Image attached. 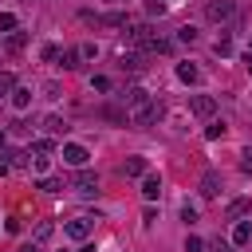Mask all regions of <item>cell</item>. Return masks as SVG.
Wrapping results in <instances>:
<instances>
[{"instance_id": "cell-9", "label": "cell", "mask_w": 252, "mask_h": 252, "mask_svg": "<svg viewBox=\"0 0 252 252\" xmlns=\"http://www.w3.org/2000/svg\"><path fill=\"white\" fill-rule=\"evenodd\" d=\"M75 185H79L83 193H94V189H98V177H94L91 169H79V177H75Z\"/></svg>"}, {"instance_id": "cell-26", "label": "cell", "mask_w": 252, "mask_h": 252, "mask_svg": "<svg viewBox=\"0 0 252 252\" xmlns=\"http://www.w3.org/2000/svg\"><path fill=\"white\" fill-rule=\"evenodd\" d=\"M205 248H209V252H232V244H228V240H220V236H217V240H209Z\"/></svg>"}, {"instance_id": "cell-18", "label": "cell", "mask_w": 252, "mask_h": 252, "mask_svg": "<svg viewBox=\"0 0 252 252\" xmlns=\"http://www.w3.org/2000/svg\"><path fill=\"white\" fill-rule=\"evenodd\" d=\"M205 138H209V142L224 138V122H209V126H205Z\"/></svg>"}, {"instance_id": "cell-29", "label": "cell", "mask_w": 252, "mask_h": 252, "mask_svg": "<svg viewBox=\"0 0 252 252\" xmlns=\"http://www.w3.org/2000/svg\"><path fill=\"white\" fill-rule=\"evenodd\" d=\"M39 55H43L47 63H55V59H59V47H55V43H43V51H39Z\"/></svg>"}, {"instance_id": "cell-25", "label": "cell", "mask_w": 252, "mask_h": 252, "mask_svg": "<svg viewBox=\"0 0 252 252\" xmlns=\"http://www.w3.org/2000/svg\"><path fill=\"white\" fill-rule=\"evenodd\" d=\"M185 252H205V240L201 236H185Z\"/></svg>"}, {"instance_id": "cell-33", "label": "cell", "mask_w": 252, "mask_h": 252, "mask_svg": "<svg viewBox=\"0 0 252 252\" xmlns=\"http://www.w3.org/2000/svg\"><path fill=\"white\" fill-rule=\"evenodd\" d=\"M240 169H244V173H252V146L240 154Z\"/></svg>"}, {"instance_id": "cell-32", "label": "cell", "mask_w": 252, "mask_h": 252, "mask_svg": "<svg viewBox=\"0 0 252 252\" xmlns=\"http://www.w3.org/2000/svg\"><path fill=\"white\" fill-rule=\"evenodd\" d=\"M181 220L193 224V220H197V209H193V205H181Z\"/></svg>"}, {"instance_id": "cell-21", "label": "cell", "mask_w": 252, "mask_h": 252, "mask_svg": "<svg viewBox=\"0 0 252 252\" xmlns=\"http://www.w3.org/2000/svg\"><path fill=\"white\" fill-rule=\"evenodd\" d=\"M12 91H16V75L0 71V94H12Z\"/></svg>"}, {"instance_id": "cell-4", "label": "cell", "mask_w": 252, "mask_h": 252, "mask_svg": "<svg viewBox=\"0 0 252 252\" xmlns=\"http://www.w3.org/2000/svg\"><path fill=\"white\" fill-rule=\"evenodd\" d=\"M189 110H193L197 118H213V110H217V98H213V94H193V98H189Z\"/></svg>"}, {"instance_id": "cell-15", "label": "cell", "mask_w": 252, "mask_h": 252, "mask_svg": "<svg viewBox=\"0 0 252 252\" xmlns=\"http://www.w3.org/2000/svg\"><path fill=\"white\" fill-rule=\"evenodd\" d=\"M28 102H32V91H28V87H16V91H12V106H16V110H28Z\"/></svg>"}, {"instance_id": "cell-3", "label": "cell", "mask_w": 252, "mask_h": 252, "mask_svg": "<svg viewBox=\"0 0 252 252\" xmlns=\"http://www.w3.org/2000/svg\"><path fill=\"white\" fill-rule=\"evenodd\" d=\"M63 161H67V165H75V169H87L91 154H87V146H79V142H67V146H63Z\"/></svg>"}, {"instance_id": "cell-13", "label": "cell", "mask_w": 252, "mask_h": 252, "mask_svg": "<svg viewBox=\"0 0 252 252\" xmlns=\"http://www.w3.org/2000/svg\"><path fill=\"white\" fill-rule=\"evenodd\" d=\"M252 240V224L248 220H236V228H232V244H248Z\"/></svg>"}, {"instance_id": "cell-23", "label": "cell", "mask_w": 252, "mask_h": 252, "mask_svg": "<svg viewBox=\"0 0 252 252\" xmlns=\"http://www.w3.org/2000/svg\"><path fill=\"white\" fill-rule=\"evenodd\" d=\"M39 189H43V193H59V189H63V181H59V177H43V181H39Z\"/></svg>"}, {"instance_id": "cell-7", "label": "cell", "mask_w": 252, "mask_h": 252, "mask_svg": "<svg viewBox=\"0 0 252 252\" xmlns=\"http://www.w3.org/2000/svg\"><path fill=\"white\" fill-rule=\"evenodd\" d=\"M248 209H252V201H248V197H236V201H228V209H224V217H228V220H240V217H244Z\"/></svg>"}, {"instance_id": "cell-36", "label": "cell", "mask_w": 252, "mask_h": 252, "mask_svg": "<svg viewBox=\"0 0 252 252\" xmlns=\"http://www.w3.org/2000/svg\"><path fill=\"white\" fill-rule=\"evenodd\" d=\"M79 252H98V248H94V244H87V240H83V248H79Z\"/></svg>"}, {"instance_id": "cell-5", "label": "cell", "mask_w": 252, "mask_h": 252, "mask_svg": "<svg viewBox=\"0 0 252 252\" xmlns=\"http://www.w3.org/2000/svg\"><path fill=\"white\" fill-rule=\"evenodd\" d=\"M63 232H67L71 240H87V236H91V217H75V220H67Z\"/></svg>"}, {"instance_id": "cell-28", "label": "cell", "mask_w": 252, "mask_h": 252, "mask_svg": "<svg viewBox=\"0 0 252 252\" xmlns=\"http://www.w3.org/2000/svg\"><path fill=\"white\" fill-rule=\"evenodd\" d=\"M213 51L224 59V55H232V43H228V39H217V43H213Z\"/></svg>"}, {"instance_id": "cell-37", "label": "cell", "mask_w": 252, "mask_h": 252, "mask_svg": "<svg viewBox=\"0 0 252 252\" xmlns=\"http://www.w3.org/2000/svg\"><path fill=\"white\" fill-rule=\"evenodd\" d=\"M244 67H248V71H252V55H244Z\"/></svg>"}, {"instance_id": "cell-38", "label": "cell", "mask_w": 252, "mask_h": 252, "mask_svg": "<svg viewBox=\"0 0 252 252\" xmlns=\"http://www.w3.org/2000/svg\"><path fill=\"white\" fill-rule=\"evenodd\" d=\"M0 146H4V130H0Z\"/></svg>"}, {"instance_id": "cell-1", "label": "cell", "mask_w": 252, "mask_h": 252, "mask_svg": "<svg viewBox=\"0 0 252 252\" xmlns=\"http://www.w3.org/2000/svg\"><path fill=\"white\" fill-rule=\"evenodd\" d=\"M158 118H161V102H154V98H146L142 106L130 110V122H134V126H154Z\"/></svg>"}, {"instance_id": "cell-11", "label": "cell", "mask_w": 252, "mask_h": 252, "mask_svg": "<svg viewBox=\"0 0 252 252\" xmlns=\"http://www.w3.org/2000/svg\"><path fill=\"white\" fill-rule=\"evenodd\" d=\"M122 173H126V177H142V173H146V158H126Z\"/></svg>"}, {"instance_id": "cell-24", "label": "cell", "mask_w": 252, "mask_h": 252, "mask_svg": "<svg viewBox=\"0 0 252 252\" xmlns=\"http://www.w3.org/2000/svg\"><path fill=\"white\" fill-rule=\"evenodd\" d=\"M0 32H16V16L12 12H0Z\"/></svg>"}, {"instance_id": "cell-19", "label": "cell", "mask_w": 252, "mask_h": 252, "mask_svg": "<svg viewBox=\"0 0 252 252\" xmlns=\"http://www.w3.org/2000/svg\"><path fill=\"white\" fill-rule=\"evenodd\" d=\"M32 150H35L39 158H47V154H51L55 146H51V138H35V142H32Z\"/></svg>"}, {"instance_id": "cell-30", "label": "cell", "mask_w": 252, "mask_h": 252, "mask_svg": "<svg viewBox=\"0 0 252 252\" xmlns=\"http://www.w3.org/2000/svg\"><path fill=\"white\" fill-rule=\"evenodd\" d=\"M91 91H110V79H106V75H94V79H91Z\"/></svg>"}, {"instance_id": "cell-31", "label": "cell", "mask_w": 252, "mask_h": 252, "mask_svg": "<svg viewBox=\"0 0 252 252\" xmlns=\"http://www.w3.org/2000/svg\"><path fill=\"white\" fill-rule=\"evenodd\" d=\"M94 55H98L94 43H83V47H79V59H94Z\"/></svg>"}, {"instance_id": "cell-17", "label": "cell", "mask_w": 252, "mask_h": 252, "mask_svg": "<svg viewBox=\"0 0 252 252\" xmlns=\"http://www.w3.org/2000/svg\"><path fill=\"white\" fill-rule=\"evenodd\" d=\"M122 67H126V71H142V67H146V59H142L138 51H126V55H122Z\"/></svg>"}, {"instance_id": "cell-35", "label": "cell", "mask_w": 252, "mask_h": 252, "mask_svg": "<svg viewBox=\"0 0 252 252\" xmlns=\"http://www.w3.org/2000/svg\"><path fill=\"white\" fill-rule=\"evenodd\" d=\"M16 252H39V244H24V248H16Z\"/></svg>"}, {"instance_id": "cell-22", "label": "cell", "mask_w": 252, "mask_h": 252, "mask_svg": "<svg viewBox=\"0 0 252 252\" xmlns=\"http://www.w3.org/2000/svg\"><path fill=\"white\" fill-rule=\"evenodd\" d=\"M59 59H63V67H67V71H75V67H79V51H59Z\"/></svg>"}, {"instance_id": "cell-10", "label": "cell", "mask_w": 252, "mask_h": 252, "mask_svg": "<svg viewBox=\"0 0 252 252\" xmlns=\"http://www.w3.org/2000/svg\"><path fill=\"white\" fill-rule=\"evenodd\" d=\"M146 98H150V94H146V91H142V87H130V91H126V94H122V102H126V106H130V110H134V106H142V102H146Z\"/></svg>"}, {"instance_id": "cell-6", "label": "cell", "mask_w": 252, "mask_h": 252, "mask_svg": "<svg viewBox=\"0 0 252 252\" xmlns=\"http://www.w3.org/2000/svg\"><path fill=\"white\" fill-rule=\"evenodd\" d=\"M217 193H220V173H217V169H209V173L201 177V197H209V201H213Z\"/></svg>"}, {"instance_id": "cell-14", "label": "cell", "mask_w": 252, "mask_h": 252, "mask_svg": "<svg viewBox=\"0 0 252 252\" xmlns=\"http://www.w3.org/2000/svg\"><path fill=\"white\" fill-rule=\"evenodd\" d=\"M177 79H181V83H197V79H201V71H197L193 63H177Z\"/></svg>"}, {"instance_id": "cell-20", "label": "cell", "mask_w": 252, "mask_h": 252, "mask_svg": "<svg viewBox=\"0 0 252 252\" xmlns=\"http://www.w3.org/2000/svg\"><path fill=\"white\" fill-rule=\"evenodd\" d=\"M51 232H55V224H51V220H39V228H35V244H43Z\"/></svg>"}, {"instance_id": "cell-16", "label": "cell", "mask_w": 252, "mask_h": 252, "mask_svg": "<svg viewBox=\"0 0 252 252\" xmlns=\"http://www.w3.org/2000/svg\"><path fill=\"white\" fill-rule=\"evenodd\" d=\"M43 130H47V134H67V122H63L59 114H47V118H43Z\"/></svg>"}, {"instance_id": "cell-2", "label": "cell", "mask_w": 252, "mask_h": 252, "mask_svg": "<svg viewBox=\"0 0 252 252\" xmlns=\"http://www.w3.org/2000/svg\"><path fill=\"white\" fill-rule=\"evenodd\" d=\"M205 16H209L213 24H228V20L236 16V0H209V4H205Z\"/></svg>"}, {"instance_id": "cell-27", "label": "cell", "mask_w": 252, "mask_h": 252, "mask_svg": "<svg viewBox=\"0 0 252 252\" xmlns=\"http://www.w3.org/2000/svg\"><path fill=\"white\" fill-rule=\"evenodd\" d=\"M177 39H181V43H197V28H181Z\"/></svg>"}, {"instance_id": "cell-39", "label": "cell", "mask_w": 252, "mask_h": 252, "mask_svg": "<svg viewBox=\"0 0 252 252\" xmlns=\"http://www.w3.org/2000/svg\"><path fill=\"white\" fill-rule=\"evenodd\" d=\"M248 55H252V43H248Z\"/></svg>"}, {"instance_id": "cell-8", "label": "cell", "mask_w": 252, "mask_h": 252, "mask_svg": "<svg viewBox=\"0 0 252 252\" xmlns=\"http://www.w3.org/2000/svg\"><path fill=\"white\" fill-rule=\"evenodd\" d=\"M24 47H28V32H12V35L4 39V51H12V55L24 51Z\"/></svg>"}, {"instance_id": "cell-34", "label": "cell", "mask_w": 252, "mask_h": 252, "mask_svg": "<svg viewBox=\"0 0 252 252\" xmlns=\"http://www.w3.org/2000/svg\"><path fill=\"white\" fill-rule=\"evenodd\" d=\"M165 12V0H150V16H161Z\"/></svg>"}, {"instance_id": "cell-12", "label": "cell", "mask_w": 252, "mask_h": 252, "mask_svg": "<svg viewBox=\"0 0 252 252\" xmlns=\"http://www.w3.org/2000/svg\"><path fill=\"white\" fill-rule=\"evenodd\" d=\"M142 197H146V201H158V197H161V181H158V177H146V181H142Z\"/></svg>"}]
</instances>
